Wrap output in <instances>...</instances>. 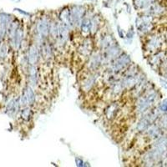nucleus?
<instances>
[{
    "mask_svg": "<svg viewBox=\"0 0 167 167\" xmlns=\"http://www.w3.org/2000/svg\"><path fill=\"white\" fill-rule=\"evenodd\" d=\"M163 38L161 35H154L145 44V51L148 53L155 52L162 45Z\"/></svg>",
    "mask_w": 167,
    "mask_h": 167,
    "instance_id": "423d86ee",
    "label": "nucleus"
},
{
    "mask_svg": "<svg viewBox=\"0 0 167 167\" xmlns=\"http://www.w3.org/2000/svg\"><path fill=\"white\" fill-rule=\"evenodd\" d=\"M78 52L80 54V55L84 57H90L92 52V42L90 39H87L81 43L80 46L78 49Z\"/></svg>",
    "mask_w": 167,
    "mask_h": 167,
    "instance_id": "ddd939ff",
    "label": "nucleus"
},
{
    "mask_svg": "<svg viewBox=\"0 0 167 167\" xmlns=\"http://www.w3.org/2000/svg\"><path fill=\"white\" fill-rule=\"evenodd\" d=\"M71 15L73 22H74V28H80L81 23L83 21L84 18L85 16L86 10L84 6H74L71 9Z\"/></svg>",
    "mask_w": 167,
    "mask_h": 167,
    "instance_id": "20e7f679",
    "label": "nucleus"
},
{
    "mask_svg": "<svg viewBox=\"0 0 167 167\" xmlns=\"http://www.w3.org/2000/svg\"><path fill=\"white\" fill-rule=\"evenodd\" d=\"M99 21L97 17H93L91 19V28H90V34H96V32L98 31V28H99Z\"/></svg>",
    "mask_w": 167,
    "mask_h": 167,
    "instance_id": "aec40b11",
    "label": "nucleus"
},
{
    "mask_svg": "<svg viewBox=\"0 0 167 167\" xmlns=\"http://www.w3.org/2000/svg\"><path fill=\"white\" fill-rule=\"evenodd\" d=\"M39 59V52L38 48L35 45H33L29 48L28 50V59L30 65H35Z\"/></svg>",
    "mask_w": 167,
    "mask_h": 167,
    "instance_id": "2eb2a0df",
    "label": "nucleus"
},
{
    "mask_svg": "<svg viewBox=\"0 0 167 167\" xmlns=\"http://www.w3.org/2000/svg\"><path fill=\"white\" fill-rule=\"evenodd\" d=\"M159 110L162 113L167 114V99H164L159 105Z\"/></svg>",
    "mask_w": 167,
    "mask_h": 167,
    "instance_id": "4be33fe9",
    "label": "nucleus"
},
{
    "mask_svg": "<svg viewBox=\"0 0 167 167\" xmlns=\"http://www.w3.org/2000/svg\"><path fill=\"white\" fill-rule=\"evenodd\" d=\"M130 63V56L125 53H121L116 59H115L110 64V66L108 69V73L109 74H117L120 72L123 71L124 69L129 66Z\"/></svg>",
    "mask_w": 167,
    "mask_h": 167,
    "instance_id": "f03ea898",
    "label": "nucleus"
},
{
    "mask_svg": "<svg viewBox=\"0 0 167 167\" xmlns=\"http://www.w3.org/2000/svg\"><path fill=\"white\" fill-rule=\"evenodd\" d=\"M161 83L162 84V86L164 87L165 89H166L167 90V81L164 80H161Z\"/></svg>",
    "mask_w": 167,
    "mask_h": 167,
    "instance_id": "b1692460",
    "label": "nucleus"
},
{
    "mask_svg": "<svg viewBox=\"0 0 167 167\" xmlns=\"http://www.w3.org/2000/svg\"><path fill=\"white\" fill-rule=\"evenodd\" d=\"M120 109V105L116 102L109 105L105 109V117L106 118V120L109 121L115 120V117H117Z\"/></svg>",
    "mask_w": 167,
    "mask_h": 167,
    "instance_id": "9d476101",
    "label": "nucleus"
},
{
    "mask_svg": "<svg viewBox=\"0 0 167 167\" xmlns=\"http://www.w3.org/2000/svg\"><path fill=\"white\" fill-rule=\"evenodd\" d=\"M102 53H94L92 55L90 56L89 63H88V69L90 72H95L103 64Z\"/></svg>",
    "mask_w": 167,
    "mask_h": 167,
    "instance_id": "6e6552de",
    "label": "nucleus"
},
{
    "mask_svg": "<svg viewBox=\"0 0 167 167\" xmlns=\"http://www.w3.org/2000/svg\"><path fill=\"white\" fill-rule=\"evenodd\" d=\"M154 3H155V0H134L135 8L138 10L147 9Z\"/></svg>",
    "mask_w": 167,
    "mask_h": 167,
    "instance_id": "a211bd4d",
    "label": "nucleus"
},
{
    "mask_svg": "<svg viewBox=\"0 0 167 167\" xmlns=\"http://www.w3.org/2000/svg\"><path fill=\"white\" fill-rule=\"evenodd\" d=\"M59 19L63 24H65L69 30H71L74 28L71 11L69 9H65L61 11V13H59Z\"/></svg>",
    "mask_w": 167,
    "mask_h": 167,
    "instance_id": "1a4fd4ad",
    "label": "nucleus"
},
{
    "mask_svg": "<svg viewBox=\"0 0 167 167\" xmlns=\"http://www.w3.org/2000/svg\"><path fill=\"white\" fill-rule=\"evenodd\" d=\"M165 12V9L164 6H162L160 3H154L151 6L149 7L148 9H146V13H148L150 15H151L152 17H158V16L162 15Z\"/></svg>",
    "mask_w": 167,
    "mask_h": 167,
    "instance_id": "f8f14e48",
    "label": "nucleus"
},
{
    "mask_svg": "<svg viewBox=\"0 0 167 167\" xmlns=\"http://www.w3.org/2000/svg\"><path fill=\"white\" fill-rule=\"evenodd\" d=\"M90 28H91V19L84 17L80 25L81 34L84 37H88V35L90 34Z\"/></svg>",
    "mask_w": 167,
    "mask_h": 167,
    "instance_id": "f3484780",
    "label": "nucleus"
},
{
    "mask_svg": "<svg viewBox=\"0 0 167 167\" xmlns=\"http://www.w3.org/2000/svg\"><path fill=\"white\" fill-rule=\"evenodd\" d=\"M146 131L149 137L151 139H159L162 135L161 127L158 125H150Z\"/></svg>",
    "mask_w": 167,
    "mask_h": 167,
    "instance_id": "dca6fc26",
    "label": "nucleus"
},
{
    "mask_svg": "<svg viewBox=\"0 0 167 167\" xmlns=\"http://www.w3.org/2000/svg\"><path fill=\"white\" fill-rule=\"evenodd\" d=\"M166 161H167V158H166ZM166 163H167V162H166Z\"/></svg>",
    "mask_w": 167,
    "mask_h": 167,
    "instance_id": "393cba45",
    "label": "nucleus"
},
{
    "mask_svg": "<svg viewBox=\"0 0 167 167\" xmlns=\"http://www.w3.org/2000/svg\"><path fill=\"white\" fill-rule=\"evenodd\" d=\"M97 74L95 72H90L88 73L85 77L84 78L81 82V89L84 92H89L92 90L94 86L95 85L96 80H97Z\"/></svg>",
    "mask_w": 167,
    "mask_h": 167,
    "instance_id": "39448f33",
    "label": "nucleus"
},
{
    "mask_svg": "<svg viewBox=\"0 0 167 167\" xmlns=\"http://www.w3.org/2000/svg\"><path fill=\"white\" fill-rule=\"evenodd\" d=\"M121 54V50L120 47L118 46L116 43L113 44L112 46L109 47L108 49L104 50L102 53L103 55V61H106V62H110L113 61L114 59H116L118 56Z\"/></svg>",
    "mask_w": 167,
    "mask_h": 167,
    "instance_id": "0eeeda50",
    "label": "nucleus"
},
{
    "mask_svg": "<svg viewBox=\"0 0 167 167\" xmlns=\"http://www.w3.org/2000/svg\"><path fill=\"white\" fill-rule=\"evenodd\" d=\"M50 21L47 18H41L37 24L38 38L40 39L42 43L50 35Z\"/></svg>",
    "mask_w": 167,
    "mask_h": 167,
    "instance_id": "7ed1b4c3",
    "label": "nucleus"
},
{
    "mask_svg": "<svg viewBox=\"0 0 167 167\" xmlns=\"http://www.w3.org/2000/svg\"><path fill=\"white\" fill-rule=\"evenodd\" d=\"M99 48L101 50H105L108 49L109 47L112 46L113 44H115V40L111 35L109 34H104L102 36L99 38Z\"/></svg>",
    "mask_w": 167,
    "mask_h": 167,
    "instance_id": "4468645a",
    "label": "nucleus"
},
{
    "mask_svg": "<svg viewBox=\"0 0 167 167\" xmlns=\"http://www.w3.org/2000/svg\"><path fill=\"white\" fill-rule=\"evenodd\" d=\"M33 113H32L31 109L29 108H25L23 109V111L21 112V116L23 118V120H24L25 121H30V119L32 118Z\"/></svg>",
    "mask_w": 167,
    "mask_h": 167,
    "instance_id": "412c9836",
    "label": "nucleus"
},
{
    "mask_svg": "<svg viewBox=\"0 0 167 167\" xmlns=\"http://www.w3.org/2000/svg\"><path fill=\"white\" fill-rule=\"evenodd\" d=\"M158 95L155 91H150L145 95L141 96L136 103L135 110L138 114H145L150 109L154 103L156 101Z\"/></svg>",
    "mask_w": 167,
    "mask_h": 167,
    "instance_id": "f257e3e1",
    "label": "nucleus"
},
{
    "mask_svg": "<svg viewBox=\"0 0 167 167\" xmlns=\"http://www.w3.org/2000/svg\"><path fill=\"white\" fill-rule=\"evenodd\" d=\"M35 100H36V97H35L34 90H32L30 87H27L22 96L21 102H23V105H33L35 103Z\"/></svg>",
    "mask_w": 167,
    "mask_h": 167,
    "instance_id": "9b49d317",
    "label": "nucleus"
},
{
    "mask_svg": "<svg viewBox=\"0 0 167 167\" xmlns=\"http://www.w3.org/2000/svg\"><path fill=\"white\" fill-rule=\"evenodd\" d=\"M75 162H76V165H77L78 166H84V161L81 159H80V158H76L75 159Z\"/></svg>",
    "mask_w": 167,
    "mask_h": 167,
    "instance_id": "5701e85b",
    "label": "nucleus"
},
{
    "mask_svg": "<svg viewBox=\"0 0 167 167\" xmlns=\"http://www.w3.org/2000/svg\"><path fill=\"white\" fill-rule=\"evenodd\" d=\"M165 60V53L160 52L157 53L155 55L152 56L150 59V65H151L152 67H158L163 63Z\"/></svg>",
    "mask_w": 167,
    "mask_h": 167,
    "instance_id": "6ab92c4d",
    "label": "nucleus"
}]
</instances>
